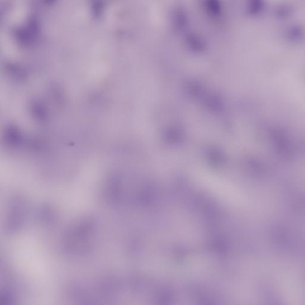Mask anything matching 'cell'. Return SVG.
I'll list each match as a JSON object with an SVG mask.
<instances>
[{"instance_id": "cell-2", "label": "cell", "mask_w": 305, "mask_h": 305, "mask_svg": "<svg viewBox=\"0 0 305 305\" xmlns=\"http://www.w3.org/2000/svg\"><path fill=\"white\" fill-rule=\"evenodd\" d=\"M207 7L210 14L215 16L220 14L221 4L219 0H207Z\"/></svg>"}, {"instance_id": "cell-1", "label": "cell", "mask_w": 305, "mask_h": 305, "mask_svg": "<svg viewBox=\"0 0 305 305\" xmlns=\"http://www.w3.org/2000/svg\"><path fill=\"white\" fill-rule=\"evenodd\" d=\"M37 32V23L34 20H31L24 28L18 31L17 38L23 43H30L34 40Z\"/></svg>"}, {"instance_id": "cell-3", "label": "cell", "mask_w": 305, "mask_h": 305, "mask_svg": "<svg viewBox=\"0 0 305 305\" xmlns=\"http://www.w3.org/2000/svg\"><path fill=\"white\" fill-rule=\"evenodd\" d=\"M47 2H52L54 1V0H45Z\"/></svg>"}]
</instances>
